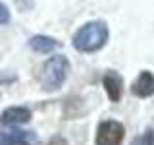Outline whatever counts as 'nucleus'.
Segmentation results:
<instances>
[{"instance_id": "20e7f679", "label": "nucleus", "mask_w": 154, "mask_h": 145, "mask_svg": "<svg viewBox=\"0 0 154 145\" xmlns=\"http://www.w3.org/2000/svg\"><path fill=\"white\" fill-rule=\"evenodd\" d=\"M102 85H104V91L108 95V99L112 103H119L122 93H123V77L116 70H108L102 77Z\"/></svg>"}, {"instance_id": "f8f14e48", "label": "nucleus", "mask_w": 154, "mask_h": 145, "mask_svg": "<svg viewBox=\"0 0 154 145\" xmlns=\"http://www.w3.org/2000/svg\"><path fill=\"white\" fill-rule=\"evenodd\" d=\"M0 145H14L12 139L8 137V134H0Z\"/></svg>"}, {"instance_id": "0eeeda50", "label": "nucleus", "mask_w": 154, "mask_h": 145, "mask_svg": "<svg viewBox=\"0 0 154 145\" xmlns=\"http://www.w3.org/2000/svg\"><path fill=\"white\" fill-rule=\"evenodd\" d=\"M29 47H31L35 52L46 54V52H52L58 47V41L52 39V37H46V35H35V37L29 39Z\"/></svg>"}, {"instance_id": "9d476101", "label": "nucleus", "mask_w": 154, "mask_h": 145, "mask_svg": "<svg viewBox=\"0 0 154 145\" xmlns=\"http://www.w3.org/2000/svg\"><path fill=\"white\" fill-rule=\"evenodd\" d=\"M8 21H10V12H8V8L0 2V25H4V23H8Z\"/></svg>"}, {"instance_id": "f03ea898", "label": "nucleus", "mask_w": 154, "mask_h": 145, "mask_svg": "<svg viewBox=\"0 0 154 145\" xmlns=\"http://www.w3.org/2000/svg\"><path fill=\"white\" fill-rule=\"evenodd\" d=\"M69 76V60L64 54L50 56L38 72V83L45 91H58Z\"/></svg>"}, {"instance_id": "39448f33", "label": "nucleus", "mask_w": 154, "mask_h": 145, "mask_svg": "<svg viewBox=\"0 0 154 145\" xmlns=\"http://www.w3.org/2000/svg\"><path fill=\"white\" fill-rule=\"evenodd\" d=\"M29 120H31V110L27 106H10L0 116V122L10 128H17L21 124H27Z\"/></svg>"}, {"instance_id": "423d86ee", "label": "nucleus", "mask_w": 154, "mask_h": 145, "mask_svg": "<svg viewBox=\"0 0 154 145\" xmlns=\"http://www.w3.org/2000/svg\"><path fill=\"white\" fill-rule=\"evenodd\" d=\"M131 93L135 97H141V99H146V97L154 95V76L148 70H143L141 74H139V77L133 81Z\"/></svg>"}, {"instance_id": "f257e3e1", "label": "nucleus", "mask_w": 154, "mask_h": 145, "mask_svg": "<svg viewBox=\"0 0 154 145\" xmlns=\"http://www.w3.org/2000/svg\"><path fill=\"white\" fill-rule=\"evenodd\" d=\"M110 31L104 21H89L73 35V48L79 52H96L108 43Z\"/></svg>"}, {"instance_id": "9b49d317", "label": "nucleus", "mask_w": 154, "mask_h": 145, "mask_svg": "<svg viewBox=\"0 0 154 145\" xmlns=\"http://www.w3.org/2000/svg\"><path fill=\"white\" fill-rule=\"evenodd\" d=\"M16 4L21 12H27V10L33 8V0H16Z\"/></svg>"}, {"instance_id": "6e6552de", "label": "nucleus", "mask_w": 154, "mask_h": 145, "mask_svg": "<svg viewBox=\"0 0 154 145\" xmlns=\"http://www.w3.org/2000/svg\"><path fill=\"white\" fill-rule=\"evenodd\" d=\"M8 137L12 139L14 145H35L37 143V135L27 130H12L8 132Z\"/></svg>"}, {"instance_id": "1a4fd4ad", "label": "nucleus", "mask_w": 154, "mask_h": 145, "mask_svg": "<svg viewBox=\"0 0 154 145\" xmlns=\"http://www.w3.org/2000/svg\"><path fill=\"white\" fill-rule=\"evenodd\" d=\"M131 145H154V130H146L139 137H135Z\"/></svg>"}, {"instance_id": "7ed1b4c3", "label": "nucleus", "mask_w": 154, "mask_h": 145, "mask_svg": "<svg viewBox=\"0 0 154 145\" xmlns=\"http://www.w3.org/2000/svg\"><path fill=\"white\" fill-rule=\"evenodd\" d=\"M125 135V128L118 120H102L96 128V145H122Z\"/></svg>"}]
</instances>
